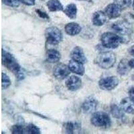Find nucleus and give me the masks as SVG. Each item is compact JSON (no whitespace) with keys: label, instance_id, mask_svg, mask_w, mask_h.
<instances>
[{"label":"nucleus","instance_id":"1","mask_svg":"<svg viewBox=\"0 0 134 134\" xmlns=\"http://www.w3.org/2000/svg\"><path fill=\"white\" fill-rule=\"evenodd\" d=\"M2 64L6 67L9 70L12 71L16 76L18 80H21L24 79V74L21 71V66L18 63L16 58L13 54L9 53L6 50L2 49Z\"/></svg>","mask_w":134,"mask_h":134},{"label":"nucleus","instance_id":"2","mask_svg":"<svg viewBox=\"0 0 134 134\" xmlns=\"http://www.w3.org/2000/svg\"><path fill=\"white\" fill-rule=\"evenodd\" d=\"M94 63L103 69H109L116 63V55L114 52L105 51L99 53L94 59Z\"/></svg>","mask_w":134,"mask_h":134},{"label":"nucleus","instance_id":"3","mask_svg":"<svg viewBox=\"0 0 134 134\" xmlns=\"http://www.w3.org/2000/svg\"><path fill=\"white\" fill-rule=\"evenodd\" d=\"M100 42L104 47L109 49H115L119 47V45L124 42V39L116 34L107 32L101 35Z\"/></svg>","mask_w":134,"mask_h":134},{"label":"nucleus","instance_id":"4","mask_svg":"<svg viewBox=\"0 0 134 134\" xmlns=\"http://www.w3.org/2000/svg\"><path fill=\"white\" fill-rule=\"evenodd\" d=\"M91 123L97 127L107 129L111 126V120L107 113L103 111H97L93 113L91 118Z\"/></svg>","mask_w":134,"mask_h":134},{"label":"nucleus","instance_id":"5","mask_svg":"<svg viewBox=\"0 0 134 134\" xmlns=\"http://www.w3.org/2000/svg\"><path fill=\"white\" fill-rule=\"evenodd\" d=\"M46 42L50 45H57L63 40V34L60 30L55 26L47 27L45 31Z\"/></svg>","mask_w":134,"mask_h":134},{"label":"nucleus","instance_id":"6","mask_svg":"<svg viewBox=\"0 0 134 134\" xmlns=\"http://www.w3.org/2000/svg\"><path fill=\"white\" fill-rule=\"evenodd\" d=\"M119 79L115 76H110L103 78L99 81V86L100 89L104 91H111L118 86Z\"/></svg>","mask_w":134,"mask_h":134},{"label":"nucleus","instance_id":"7","mask_svg":"<svg viewBox=\"0 0 134 134\" xmlns=\"http://www.w3.org/2000/svg\"><path fill=\"white\" fill-rule=\"evenodd\" d=\"M112 29L116 32L123 36L130 35L132 32V27L129 22L126 21H117L111 26Z\"/></svg>","mask_w":134,"mask_h":134},{"label":"nucleus","instance_id":"8","mask_svg":"<svg viewBox=\"0 0 134 134\" xmlns=\"http://www.w3.org/2000/svg\"><path fill=\"white\" fill-rule=\"evenodd\" d=\"M71 71L69 66L63 63H59L54 68L53 75L54 77L58 80H63L69 76Z\"/></svg>","mask_w":134,"mask_h":134},{"label":"nucleus","instance_id":"9","mask_svg":"<svg viewBox=\"0 0 134 134\" xmlns=\"http://www.w3.org/2000/svg\"><path fill=\"white\" fill-rule=\"evenodd\" d=\"M98 106V101L93 97H89L85 100L82 105V110L85 114H93Z\"/></svg>","mask_w":134,"mask_h":134},{"label":"nucleus","instance_id":"10","mask_svg":"<svg viewBox=\"0 0 134 134\" xmlns=\"http://www.w3.org/2000/svg\"><path fill=\"white\" fill-rule=\"evenodd\" d=\"M123 9L115 3L109 4L105 8L104 12L109 19H115L119 18Z\"/></svg>","mask_w":134,"mask_h":134},{"label":"nucleus","instance_id":"11","mask_svg":"<svg viewBox=\"0 0 134 134\" xmlns=\"http://www.w3.org/2000/svg\"><path fill=\"white\" fill-rule=\"evenodd\" d=\"M70 57L72 60L81 63L82 64H85L87 63V59L85 54L84 53L83 49L80 46H75L71 51Z\"/></svg>","mask_w":134,"mask_h":134},{"label":"nucleus","instance_id":"12","mask_svg":"<svg viewBox=\"0 0 134 134\" xmlns=\"http://www.w3.org/2000/svg\"><path fill=\"white\" fill-rule=\"evenodd\" d=\"M82 85V81L79 76H70L66 81V86L69 90L72 91L79 90Z\"/></svg>","mask_w":134,"mask_h":134},{"label":"nucleus","instance_id":"13","mask_svg":"<svg viewBox=\"0 0 134 134\" xmlns=\"http://www.w3.org/2000/svg\"><path fill=\"white\" fill-rule=\"evenodd\" d=\"M68 66H69L70 70L72 73L81 75V76H82L85 74V69L83 64H82V63L76 62V61L72 59L69 61Z\"/></svg>","mask_w":134,"mask_h":134},{"label":"nucleus","instance_id":"14","mask_svg":"<svg viewBox=\"0 0 134 134\" xmlns=\"http://www.w3.org/2000/svg\"><path fill=\"white\" fill-rule=\"evenodd\" d=\"M107 16L102 11H97L93 14L92 18V22L93 25L96 26H102L107 20Z\"/></svg>","mask_w":134,"mask_h":134},{"label":"nucleus","instance_id":"15","mask_svg":"<svg viewBox=\"0 0 134 134\" xmlns=\"http://www.w3.org/2000/svg\"><path fill=\"white\" fill-rule=\"evenodd\" d=\"M120 107L125 113L128 114L134 113V100L130 97L124 98L121 100Z\"/></svg>","mask_w":134,"mask_h":134},{"label":"nucleus","instance_id":"16","mask_svg":"<svg viewBox=\"0 0 134 134\" xmlns=\"http://www.w3.org/2000/svg\"><path fill=\"white\" fill-rule=\"evenodd\" d=\"M65 32L69 36H76L81 32L82 27L78 23L70 22L67 24L64 27Z\"/></svg>","mask_w":134,"mask_h":134},{"label":"nucleus","instance_id":"17","mask_svg":"<svg viewBox=\"0 0 134 134\" xmlns=\"http://www.w3.org/2000/svg\"><path fill=\"white\" fill-rule=\"evenodd\" d=\"M64 131L66 133H79L81 131V124L79 122H66L64 124Z\"/></svg>","mask_w":134,"mask_h":134},{"label":"nucleus","instance_id":"18","mask_svg":"<svg viewBox=\"0 0 134 134\" xmlns=\"http://www.w3.org/2000/svg\"><path fill=\"white\" fill-rule=\"evenodd\" d=\"M60 53L55 49H50L46 52V60L49 63H58L60 60Z\"/></svg>","mask_w":134,"mask_h":134},{"label":"nucleus","instance_id":"19","mask_svg":"<svg viewBox=\"0 0 134 134\" xmlns=\"http://www.w3.org/2000/svg\"><path fill=\"white\" fill-rule=\"evenodd\" d=\"M131 69V67L129 65V60L124 58L119 62L117 70L119 75L121 76H124V75H127Z\"/></svg>","mask_w":134,"mask_h":134},{"label":"nucleus","instance_id":"20","mask_svg":"<svg viewBox=\"0 0 134 134\" xmlns=\"http://www.w3.org/2000/svg\"><path fill=\"white\" fill-rule=\"evenodd\" d=\"M64 12L69 18L71 20H75L77 15V8L75 3H70L67 5L64 9Z\"/></svg>","mask_w":134,"mask_h":134},{"label":"nucleus","instance_id":"21","mask_svg":"<svg viewBox=\"0 0 134 134\" xmlns=\"http://www.w3.org/2000/svg\"><path fill=\"white\" fill-rule=\"evenodd\" d=\"M46 5L50 12L64 10V7L59 0H49L46 3Z\"/></svg>","mask_w":134,"mask_h":134},{"label":"nucleus","instance_id":"22","mask_svg":"<svg viewBox=\"0 0 134 134\" xmlns=\"http://www.w3.org/2000/svg\"><path fill=\"white\" fill-rule=\"evenodd\" d=\"M111 113L112 115L117 119H121L124 116V111L121 107H118L117 105L113 104L111 106Z\"/></svg>","mask_w":134,"mask_h":134},{"label":"nucleus","instance_id":"23","mask_svg":"<svg viewBox=\"0 0 134 134\" xmlns=\"http://www.w3.org/2000/svg\"><path fill=\"white\" fill-rule=\"evenodd\" d=\"M26 133L30 134H40V129L33 124H30L26 126Z\"/></svg>","mask_w":134,"mask_h":134},{"label":"nucleus","instance_id":"24","mask_svg":"<svg viewBox=\"0 0 134 134\" xmlns=\"http://www.w3.org/2000/svg\"><path fill=\"white\" fill-rule=\"evenodd\" d=\"M12 82L9 76L6 74L2 72V89H6L11 85Z\"/></svg>","mask_w":134,"mask_h":134},{"label":"nucleus","instance_id":"25","mask_svg":"<svg viewBox=\"0 0 134 134\" xmlns=\"http://www.w3.org/2000/svg\"><path fill=\"white\" fill-rule=\"evenodd\" d=\"M11 131L14 134H23L26 132V127L21 125H14L11 128Z\"/></svg>","mask_w":134,"mask_h":134},{"label":"nucleus","instance_id":"26","mask_svg":"<svg viewBox=\"0 0 134 134\" xmlns=\"http://www.w3.org/2000/svg\"><path fill=\"white\" fill-rule=\"evenodd\" d=\"M114 3L120 7L122 9H124L130 6L131 0H114Z\"/></svg>","mask_w":134,"mask_h":134},{"label":"nucleus","instance_id":"27","mask_svg":"<svg viewBox=\"0 0 134 134\" xmlns=\"http://www.w3.org/2000/svg\"><path fill=\"white\" fill-rule=\"evenodd\" d=\"M2 2L3 4L12 8H18L20 4L19 0H2Z\"/></svg>","mask_w":134,"mask_h":134},{"label":"nucleus","instance_id":"28","mask_svg":"<svg viewBox=\"0 0 134 134\" xmlns=\"http://www.w3.org/2000/svg\"><path fill=\"white\" fill-rule=\"evenodd\" d=\"M36 12H37L38 15L42 18L43 19H46V20H49V16L48 15V14H46V12H42V10L40 9H36Z\"/></svg>","mask_w":134,"mask_h":134},{"label":"nucleus","instance_id":"29","mask_svg":"<svg viewBox=\"0 0 134 134\" xmlns=\"http://www.w3.org/2000/svg\"><path fill=\"white\" fill-rule=\"evenodd\" d=\"M20 3H22L23 4L26 5H34L35 4V0H19Z\"/></svg>","mask_w":134,"mask_h":134},{"label":"nucleus","instance_id":"30","mask_svg":"<svg viewBox=\"0 0 134 134\" xmlns=\"http://www.w3.org/2000/svg\"><path fill=\"white\" fill-rule=\"evenodd\" d=\"M128 94H129V97H130L131 99H133V100H134V87H131L130 90H129Z\"/></svg>","mask_w":134,"mask_h":134},{"label":"nucleus","instance_id":"31","mask_svg":"<svg viewBox=\"0 0 134 134\" xmlns=\"http://www.w3.org/2000/svg\"><path fill=\"white\" fill-rule=\"evenodd\" d=\"M128 52L130 53V55L134 57V45L131 46V47L129 48V50H128Z\"/></svg>","mask_w":134,"mask_h":134},{"label":"nucleus","instance_id":"32","mask_svg":"<svg viewBox=\"0 0 134 134\" xmlns=\"http://www.w3.org/2000/svg\"><path fill=\"white\" fill-rule=\"evenodd\" d=\"M129 65L131 67V69H134V58L129 60Z\"/></svg>","mask_w":134,"mask_h":134},{"label":"nucleus","instance_id":"33","mask_svg":"<svg viewBox=\"0 0 134 134\" xmlns=\"http://www.w3.org/2000/svg\"><path fill=\"white\" fill-rule=\"evenodd\" d=\"M133 9H134V0H133Z\"/></svg>","mask_w":134,"mask_h":134},{"label":"nucleus","instance_id":"34","mask_svg":"<svg viewBox=\"0 0 134 134\" xmlns=\"http://www.w3.org/2000/svg\"><path fill=\"white\" fill-rule=\"evenodd\" d=\"M133 80H134V75H133Z\"/></svg>","mask_w":134,"mask_h":134},{"label":"nucleus","instance_id":"35","mask_svg":"<svg viewBox=\"0 0 134 134\" xmlns=\"http://www.w3.org/2000/svg\"><path fill=\"white\" fill-rule=\"evenodd\" d=\"M79 1H85V0H79Z\"/></svg>","mask_w":134,"mask_h":134},{"label":"nucleus","instance_id":"36","mask_svg":"<svg viewBox=\"0 0 134 134\" xmlns=\"http://www.w3.org/2000/svg\"><path fill=\"white\" fill-rule=\"evenodd\" d=\"M42 1H44V0H42Z\"/></svg>","mask_w":134,"mask_h":134}]
</instances>
